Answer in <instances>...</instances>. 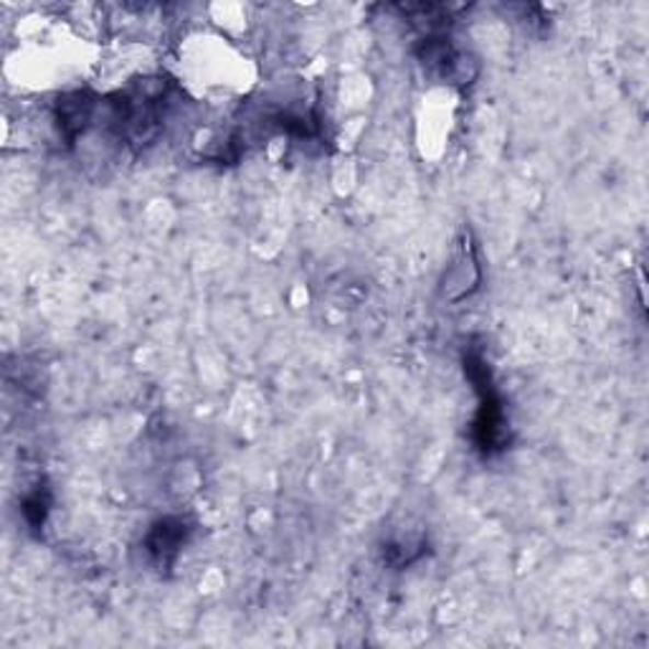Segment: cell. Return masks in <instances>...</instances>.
Here are the masks:
<instances>
[{
    "label": "cell",
    "instance_id": "cell-1",
    "mask_svg": "<svg viewBox=\"0 0 649 649\" xmlns=\"http://www.w3.org/2000/svg\"><path fill=\"white\" fill-rule=\"evenodd\" d=\"M185 540H189V525H185L183 517H166V521L152 525L145 548H148L150 558L158 566H170L175 561V556L181 554Z\"/></svg>",
    "mask_w": 649,
    "mask_h": 649
}]
</instances>
